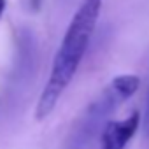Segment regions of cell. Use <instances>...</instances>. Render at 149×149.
Wrapping results in <instances>:
<instances>
[{
	"label": "cell",
	"instance_id": "obj_6",
	"mask_svg": "<svg viewBox=\"0 0 149 149\" xmlns=\"http://www.w3.org/2000/svg\"><path fill=\"white\" fill-rule=\"evenodd\" d=\"M4 11H6V0H0V18H2Z\"/></svg>",
	"mask_w": 149,
	"mask_h": 149
},
{
	"label": "cell",
	"instance_id": "obj_4",
	"mask_svg": "<svg viewBox=\"0 0 149 149\" xmlns=\"http://www.w3.org/2000/svg\"><path fill=\"white\" fill-rule=\"evenodd\" d=\"M142 125H144V132H146V135L149 137V88H147V97H146V111H144Z\"/></svg>",
	"mask_w": 149,
	"mask_h": 149
},
{
	"label": "cell",
	"instance_id": "obj_3",
	"mask_svg": "<svg viewBox=\"0 0 149 149\" xmlns=\"http://www.w3.org/2000/svg\"><path fill=\"white\" fill-rule=\"evenodd\" d=\"M140 125V112L133 111L128 118L109 121L102 130V149H125Z\"/></svg>",
	"mask_w": 149,
	"mask_h": 149
},
{
	"label": "cell",
	"instance_id": "obj_1",
	"mask_svg": "<svg viewBox=\"0 0 149 149\" xmlns=\"http://www.w3.org/2000/svg\"><path fill=\"white\" fill-rule=\"evenodd\" d=\"M104 0H83L77 11L74 13L67 32L60 42V47L54 54L53 67L49 72V77L44 84V90L39 97L35 107V118L40 121L47 118L63 91L68 88L70 81L74 79L76 72L90 47L93 32L97 28V21L102 11Z\"/></svg>",
	"mask_w": 149,
	"mask_h": 149
},
{
	"label": "cell",
	"instance_id": "obj_2",
	"mask_svg": "<svg viewBox=\"0 0 149 149\" xmlns=\"http://www.w3.org/2000/svg\"><path fill=\"white\" fill-rule=\"evenodd\" d=\"M139 86H140V79L135 74L116 76L111 81V84L104 90V93L86 109V112L81 119V125L76 130V135L83 137V135H90L91 132H95L98 121H102L105 116H109L112 111H116L119 104H123L125 100L133 97L137 93Z\"/></svg>",
	"mask_w": 149,
	"mask_h": 149
},
{
	"label": "cell",
	"instance_id": "obj_5",
	"mask_svg": "<svg viewBox=\"0 0 149 149\" xmlns=\"http://www.w3.org/2000/svg\"><path fill=\"white\" fill-rule=\"evenodd\" d=\"M40 4H42V0H30L32 11H39V9H40Z\"/></svg>",
	"mask_w": 149,
	"mask_h": 149
}]
</instances>
